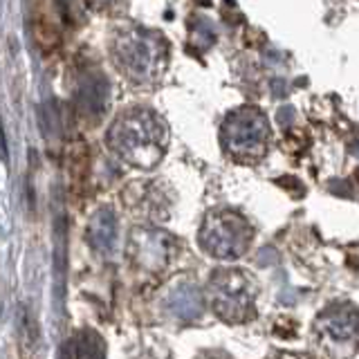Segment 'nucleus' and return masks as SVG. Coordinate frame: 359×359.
<instances>
[{"label":"nucleus","mask_w":359,"mask_h":359,"mask_svg":"<svg viewBox=\"0 0 359 359\" xmlns=\"http://www.w3.org/2000/svg\"><path fill=\"white\" fill-rule=\"evenodd\" d=\"M106 142L123 162L142 171H151L166 153L168 130L157 112L149 108H130L110 123Z\"/></svg>","instance_id":"f257e3e1"},{"label":"nucleus","mask_w":359,"mask_h":359,"mask_svg":"<svg viewBox=\"0 0 359 359\" xmlns=\"http://www.w3.org/2000/svg\"><path fill=\"white\" fill-rule=\"evenodd\" d=\"M115 61L133 81H157L168 65V43L160 32L130 27L115 41Z\"/></svg>","instance_id":"f03ea898"},{"label":"nucleus","mask_w":359,"mask_h":359,"mask_svg":"<svg viewBox=\"0 0 359 359\" xmlns=\"http://www.w3.org/2000/svg\"><path fill=\"white\" fill-rule=\"evenodd\" d=\"M269 140H272L269 121L265 117V112L256 106L236 108L222 121L220 128L222 149L236 162L254 164L258 160H263L269 149Z\"/></svg>","instance_id":"7ed1b4c3"},{"label":"nucleus","mask_w":359,"mask_h":359,"mask_svg":"<svg viewBox=\"0 0 359 359\" xmlns=\"http://www.w3.org/2000/svg\"><path fill=\"white\" fill-rule=\"evenodd\" d=\"M209 303L224 323L252 321L256 317L254 280L243 269H218L209 278Z\"/></svg>","instance_id":"20e7f679"},{"label":"nucleus","mask_w":359,"mask_h":359,"mask_svg":"<svg viewBox=\"0 0 359 359\" xmlns=\"http://www.w3.org/2000/svg\"><path fill=\"white\" fill-rule=\"evenodd\" d=\"M252 238H254L252 224L241 213L229 209L207 213L200 229V247L209 256L222 258V261L243 256L250 250Z\"/></svg>","instance_id":"39448f33"},{"label":"nucleus","mask_w":359,"mask_h":359,"mask_svg":"<svg viewBox=\"0 0 359 359\" xmlns=\"http://www.w3.org/2000/svg\"><path fill=\"white\" fill-rule=\"evenodd\" d=\"M177 250L173 236L160 229H135L128 241L130 261L146 269V272H160L168 265Z\"/></svg>","instance_id":"423d86ee"},{"label":"nucleus","mask_w":359,"mask_h":359,"mask_svg":"<svg viewBox=\"0 0 359 359\" xmlns=\"http://www.w3.org/2000/svg\"><path fill=\"white\" fill-rule=\"evenodd\" d=\"M108 101H110L108 79L97 70H88L86 74H81L74 90V104L79 115H83L86 119H99L106 112Z\"/></svg>","instance_id":"0eeeda50"},{"label":"nucleus","mask_w":359,"mask_h":359,"mask_svg":"<svg viewBox=\"0 0 359 359\" xmlns=\"http://www.w3.org/2000/svg\"><path fill=\"white\" fill-rule=\"evenodd\" d=\"M319 328L337 341H351L357 332V308L353 303H332L319 314Z\"/></svg>","instance_id":"6e6552de"},{"label":"nucleus","mask_w":359,"mask_h":359,"mask_svg":"<svg viewBox=\"0 0 359 359\" xmlns=\"http://www.w3.org/2000/svg\"><path fill=\"white\" fill-rule=\"evenodd\" d=\"M88 243L101 254H112L117 245V216L108 207H101L93 213L88 222Z\"/></svg>","instance_id":"1a4fd4ad"},{"label":"nucleus","mask_w":359,"mask_h":359,"mask_svg":"<svg viewBox=\"0 0 359 359\" xmlns=\"http://www.w3.org/2000/svg\"><path fill=\"white\" fill-rule=\"evenodd\" d=\"M164 303L168 312H171L177 321H184V323L200 319V314H202V294L198 292V287L189 283L175 285L166 294Z\"/></svg>","instance_id":"9d476101"},{"label":"nucleus","mask_w":359,"mask_h":359,"mask_svg":"<svg viewBox=\"0 0 359 359\" xmlns=\"http://www.w3.org/2000/svg\"><path fill=\"white\" fill-rule=\"evenodd\" d=\"M61 359H106V344L95 330H79L63 344Z\"/></svg>","instance_id":"9b49d317"},{"label":"nucleus","mask_w":359,"mask_h":359,"mask_svg":"<svg viewBox=\"0 0 359 359\" xmlns=\"http://www.w3.org/2000/svg\"><path fill=\"white\" fill-rule=\"evenodd\" d=\"M67 155H70V175L74 177V182H83L88 175V164H90V153L86 149V144L74 142Z\"/></svg>","instance_id":"f8f14e48"},{"label":"nucleus","mask_w":359,"mask_h":359,"mask_svg":"<svg viewBox=\"0 0 359 359\" xmlns=\"http://www.w3.org/2000/svg\"><path fill=\"white\" fill-rule=\"evenodd\" d=\"M34 41L41 45V50L50 52L54 50L56 45H59V32L48 20H39L36 25H34Z\"/></svg>","instance_id":"ddd939ff"},{"label":"nucleus","mask_w":359,"mask_h":359,"mask_svg":"<svg viewBox=\"0 0 359 359\" xmlns=\"http://www.w3.org/2000/svg\"><path fill=\"white\" fill-rule=\"evenodd\" d=\"M18 334H20V339L25 346L36 344L39 328H36V323H34L32 312L27 310V306H20V312H18Z\"/></svg>","instance_id":"4468645a"},{"label":"nucleus","mask_w":359,"mask_h":359,"mask_svg":"<svg viewBox=\"0 0 359 359\" xmlns=\"http://www.w3.org/2000/svg\"><path fill=\"white\" fill-rule=\"evenodd\" d=\"M198 359H233L231 355H227L224 351H205Z\"/></svg>","instance_id":"2eb2a0df"},{"label":"nucleus","mask_w":359,"mask_h":359,"mask_svg":"<svg viewBox=\"0 0 359 359\" xmlns=\"http://www.w3.org/2000/svg\"><path fill=\"white\" fill-rule=\"evenodd\" d=\"M0 155L3 160H9V153H7V140H5V128H3V119H0Z\"/></svg>","instance_id":"dca6fc26"},{"label":"nucleus","mask_w":359,"mask_h":359,"mask_svg":"<svg viewBox=\"0 0 359 359\" xmlns=\"http://www.w3.org/2000/svg\"><path fill=\"white\" fill-rule=\"evenodd\" d=\"M272 359H303V357H299V355H292V353H276Z\"/></svg>","instance_id":"f3484780"}]
</instances>
